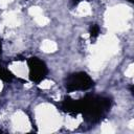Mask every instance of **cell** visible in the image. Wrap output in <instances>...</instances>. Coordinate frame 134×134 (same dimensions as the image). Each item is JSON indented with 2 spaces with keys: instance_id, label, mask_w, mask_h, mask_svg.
<instances>
[{
  "instance_id": "1",
  "label": "cell",
  "mask_w": 134,
  "mask_h": 134,
  "mask_svg": "<svg viewBox=\"0 0 134 134\" xmlns=\"http://www.w3.org/2000/svg\"><path fill=\"white\" fill-rule=\"evenodd\" d=\"M77 100L80 114H82L88 122L92 124L103 119L111 107V100L104 96L86 95Z\"/></svg>"
},
{
  "instance_id": "2",
  "label": "cell",
  "mask_w": 134,
  "mask_h": 134,
  "mask_svg": "<svg viewBox=\"0 0 134 134\" xmlns=\"http://www.w3.org/2000/svg\"><path fill=\"white\" fill-rule=\"evenodd\" d=\"M93 85V80L83 71L69 74L65 82V86L68 91H85L92 88Z\"/></svg>"
},
{
  "instance_id": "3",
  "label": "cell",
  "mask_w": 134,
  "mask_h": 134,
  "mask_svg": "<svg viewBox=\"0 0 134 134\" xmlns=\"http://www.w3.org/2000/svg\"><path fill=\"white\" fill-rule=\"evenodd\" d=\"M27 66L29 70V79L31 82L39 84L41 83L47 75L48 69L46 64L41 61L39 58L32 57L27 60Z\"/></svg>"
},
{
  "instance_id": "4",
  "label": "cell",
  "mask_w": 134,
  "mask_h": 134,
  "mask_svg": "<svg viewBox=\"0 0 134 134\" xmlns=\"http://www.w3.org/2000/svg\"><path fill=\"white\" fill-rule=\"evenodd\" d=\"M62 109L72 115L80 114V109H79V100L77 99H72L70 97H66L63 103H62Z\"/></svg>"
},
{
  "instance_id": "5",
  "label": "cell",
  "mask_w": 134,
  "mask_h": 134,
  "mask_svg": "<svg viewBox=\"0 0 134 134\" xmlns=\"http://www.w3.org/2000/svg\"><path fill=\"white\" fill-rule=\"evenodd\" d=\"M13 79H14L13 73L6 68H4L3 66H0V80L4 82H10Z\"/></svg>"
},
{
  "instance_id": "6",
  "label": "cell",
  "mask_w": 134,
  "mask_h": 134,
  "mask_svg": "<svg viewBox=\"0 0 134 134\" xmlns=\"http://www.w3.org/2000/svg\"><path fill=\"white\" fill-rule=\"evenodd\" d=\"M99 31H100V29H99V26L97 24H93L89 28V32H90V36L92 39H96L99 35Z\"/></svg>"
},
{
  "instance_id": "7",
  "label": "cell",
  "mask_w": 134,
  "mask_h": 134,
  "mask_svg": "<svg viewBox=\"0 0 134 134\" xmlns=\"http://www.w3.org/2000/svg\"><path fill=\"white\" fill-rule=\"evenodd\" d=\"M81 1H82V0H72V4H73V5H76V4H77L79 2H81Z\"/></svg>"
},
{
  "instance_id": "8",
  "label": "cell",
  "mask_w": 134,
  "mask_h": 134,
  "mask_svg": "<svg viewBox=\"0 0 134 134\" xmlns=\"http://www.w3.org/2000/svg\"><path fill=\"white\" fill-rule=\"evenodd\" d=\"M1 52H2V42H1V39H0V55H1Z\"/></svg>"
},
{
  "instance_id": "9",
  "label": "cell",
  "mask_w": 134,
  "mask_h": 134,
  "mask_svg": "<svg viewBox=\"0 0 134 134\" xmlns=\"http://www.w3.org/2000/svg\"><path fill=\"white\" fill-rule=\"evenodd\" d=\"M128 1H129V2H133V0H128Z\"/></svg>"
}]
</instances>
